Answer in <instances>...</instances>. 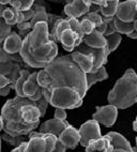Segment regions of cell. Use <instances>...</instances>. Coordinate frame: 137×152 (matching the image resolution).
<instances>
[{"instance_id":"10","label":"cell","mask_w":137,"mask_h":152,"mask_svg":"<svg viewBox=\"0 0 137 152\" xmlns=\"http://www.w3.org/2000/svg\"><path fill=\"white\" fill-rule=\"evenodd\" d=\"M90 0H74V1H68L64 6L63 11L68 18L78 19L90 12Z\"/></svg>"},{"instance_id":"38","label":"cell","mask_w":137,"mask_h":152,"mask_svg":"<svg viewBox=\"0 0 137 152\" xmlns=\"http://www.w3.org/2000/svg\"><path fill=\"white\" fill-rule=\"evenodd\" d=\"M9 85H11V82H10L7 77L0 75V88L7 87V86H9Z\"/></svg>"},{"instance_id":"51","label":"cell","mask_w":137,"mask_h":152,"mask_svg":"<svg viewBox=\"0 0 137 152\" xmlns=\"http://www.w3.org/2000/svg\"><path fill=\"white\" fill-rule=\"evenodd\" d=\"M136 19H137V14H136Z\"/></svg>"},{"instance_id":"9","label":"cell","mask_w":137,"mask_h":152,"mask_svg":"<svg viewBox=\"0 0 137 152\" xmlns=\"http://www.w3.org/2000/svg\"><path fill=\"white\" fill-rule=\"evenodd\" d=\"M76 50L82 53H88V54H91L93 56V68H92L90 73H94L98 70H100L102 66H105V64L108 61V56L110 55L107 46L104 47V48L95 49L87 47L84 43L80 44L79 46L77 47Z\"/></svg>"},{"instance_id":"8","label":"cell","mask_w":137,"mask_h":152,"mask_svg":"<svg viewBox=\"0 0 137 152\" xmlns=\"http://www.w3.org/2000/svg\"><path fill=\"white\" fill-rule=\"evenodd\" d=\"M118 117V108L112 105L96 106V110L92 115V119L101 123L106 128H110L115 124Z\"/></svg>"},{"instance_id":"13","label":"cell","mask_w":137,"mask_h":152,"mask_svg":"<svg viewBox=\"0 0 137 152\" xmlns=\"http://www.w3.org/2000/svg\"><path fill=\"white\" fill-rule=\"evenodd\" d=\"M58 140L60 141L66 149H75L77 145L80 141V135L78 130L73 126V125H68L66 130H63L62 133L59 135Z\"/></svg>"},{"instance_id":"35","label":"cell","mask_w":137,"mask_h":152,"mask_svg":"<svg viewBox=\"0 0 137 152\" xmlns=\"http://www.w3.org/2000/svg\"><path fill=\"white\" fill-rule=\"evenodd\" d=\"M54 118L57 120H61V121H66V109L62 108H56Z\"/></svg>"},{"instance_id":"23","label":"cell","mask_w":137,"mask_h":152,"mask_svg":"<svg viewBox=\"0 0 137 152\" xmlns=\"http://www.w3.org/2000/svg\"><path fill=\"white\" fill-rule=\"evenodd\" d=\"M108 78V74L105 66H102L100 70H98L94 73H88L86 74V82H87V89L89 90L94 84L98 82H102Z\"/></svg>"},{"instance_id":"4","label":"cell","mask_w":137,"mask_h":152,"mask_svg":"<svg viewBox=\"0 0 137 152\" xmlns=\"http://www.w3.org/2000/svg\"><path fill=\"white\" fill-rule=\"evenodd\" d=\"M24 98L15 96L10 99L1 108V118L3 121V132L11 136L29 135L36 130V125H29L22 118V105Z\"/></svg>"},{"instance_id":"43","label":"cell","mask_w":137,"mask_h":152,"mask_svg":"<svg viewBox=\"0 0 137 152\" xmlns=\"http://www.w3.org/2000/svg\"><path fill=\"white\" fill-rule=\"evenodd\" d=\"M3 130V121H2V118L0 116V132Z\"/></svg>"},{"instance_id":"27","label":"cell","mask_w":137,"mask_h":152,"mask_svg":"<svg viewBox=\"0 0 137 152\" xmlns=\"http://www.w3.org/2000/svg\"><path fill=\"white\" fill-rule=\"evenodd\" d=\"M1 139L6 141L7 144L10 145V146H13L15 148H17L18 146L23 144V142H26V141L29 140V137L28 135H25V136H11L9 135V134H2L1 135Z\"/></svg>"},{"instance_id":"26","label":"cell","mask_w":137,"mask_h":152,"mask_svg":"<svg viewBox=\"0 0 137 152\" xmlns=\"http://www.w3.org/2000/svg\"><path fill=\"white\" fill-rule=\"evenodd\" d=\"M2 18L4 19V22L10 26L18 24V18H19V11L15 10L14 8L8 7L6 9V11L3 12Z\"/></svg>"},{"instance_id":"30","label":"cell","mask_w":137,"mask_h":152,"mask_svg":"<svg viewBox=\"0 0 137 152\" xmlns=\"http://www.w3.org/2000/svg\"><path fill=\"white\" fill-rule=\"evenodd\" d=\"M68 24H70V28L73 32L76 33L77 38L79 40L80 43H82V39L85 37L84 32H82V26H80V23L78 19L76 18H68Z\"/></svg>"},{"instance_id":"47","label":"cell","mask_w":137,"mask_h":152,"mask_svg":"<svg viewBox=\"0 0 137 152\" xmlns=\"http://www.w3.org/2000/svg\"><path fill=\"white\" fill-rule=\"evenodd\" d=\"M3 47V43H0V48H2Z\"/></svg>"},{"instance_id":"12","label":"cell","mask_w":137,"mask_h":152,"mask_svg":"<svg viewBox=\"0 0 137 152\" xmlns=\"http://www.w3.org/2000/svg\"><path fill=\"white\" fill-rule=\"evenodd\" d=\"M36 77H38V72H32L26 80L24 89H23L24 96L33 102H38L43 98V89L39 86Z\"/></svg>"},{"instance_id":"34","label":"cell","mask_w":137,"mask_h":152,"mask_svg":"<svg viewBox=\"0 0 137 152\" xmlns=\"http://www.w3.org/2000/svg\"><path fill=\"white\" fill-rule=\"evenodd\" d=\"M63 19L62 16H58L55 14L48 13V22H47V26H48V31H50V35H52L54 33V30H55L56 25L58 24L59 20Z\"/></svg>"},{"instance_id":"18","label":"cell","mask_w":137,"mask_h":152,"mask_svg":"<svg viewBox=\"0 0 137 152\" xmlns=\"http://www.w3.org/2000/svg\"><path fill=\"white\" fill-rule=\"evenodd\" d=\"M82 43L85 44L87 47L95 49L104 48V47L107 46L106 38L102 33H100L96 29L91 34L85 35L82 39Z\"/></svg>"},{"instance_id":"15","label":"cell","mask_w":137,"mask_h":152,"mask_svg":"<svg viewBox=\"0 0 137 152\" xmlns=\"http://www.w3.org/2000/svg\"><path fill=\"white\" fill-rule=\"evenodd\" d=\"M71 58L85 74L90 73L93 68V56L91 54L74 50L71 54Z\"/></svg>"},{"instance_id":"19","label":"cell","mask_w":137,"mask_h":152,"mask_svg":"<svg viewBox=\"0 0 137 152\" xmlns=\"http://www.w3.org/2000/svg\"><path fill=\"white\" fill-rule=\"evenodd\" d=\"M110 138L107 135L102 136L101 138L91 140L86 147V152H111Z\"/></svg>"},{"instance_id":"41","label":"cell","mask_w":137,"mask_h":152,"mask_svg":"<svg viewBox=\"0 0 137 152\" xmlns=\"http://www.w3.org/2000/svg\"><path fill=\"white\" fill-rule=\"evenodd\" d=\"M128 37H129L130 39H134V40H137V32H136V31H133V32L130 33Z\"/></svg>"},{"instance_id":"42","label":"cell","mask_w":137,"mask_h":152,"mask_svg":"<svg viewBox=\"0 0 137 152\" xmlns=\"http://www.w3.org/2000/svg\"><path fill=\"white\" fill-rule=\"evenodd\" d=\"M10 1H11V0H0V4L7 6V4H10Z\"/></svg>"},{"instance_id":"28","label":"cell","mask_w":137,"mask_h":152,"mask_svg":"<svg viewBox=\"0 0 137 152\" xmlns=\"http://www.w3.org/2000/svg\"><path fill=\"white\" fill-rule=\"evenodd\" d=\"M33 4H34L33 0H11L10 1V7L19 12H25L30 10Z\"/></svg>"},{"instance_id":"6","label":"cell","mask_w":137,"mask_h":152,"mask_svg":"<svg viewBox=\"0 0 137 152\" xmlns=\"http://www.w3.org/2000/svg\"><path fill=\"white\" fill-rule=\"evenodd\" d=\"M29 140L24 152H55L57 148L58 137L52 134H43L40 132H31Z\"/></svg>"},{"instance_id":"24","label":"cell","mask_w":137,"mask_h":152,"mask_svg":"<svg viewBox=\"0 0 137 152\" xmlns=\"http://www.w3.org/2000/svg\"><path fill=\"white\" fill-rule=\"evenodd\" d=\"M30 75H31V72L28 70V69H24V70L20 71L18 79H17L16 83H15L13 86V89L15 90L17 96L25 98V96H24V92H23V89H24V85H25L26 80H27L28 77Z\"/></svg>"},{"instance_id":"40","label":"cell","mask_w":137,"mask_h":152,"mask_svg":"<svg viewBox=\"0 0 137 152\" xmlns=\"http://www.w3.org/2000/svg\"><path fill=\"white\" fill-rule=\"evenodd\" d=\"M7 8H8V6H2V4H0V18H2L3 12L6 11Z\"/></svg>"},{"instance_id":"48","label":"cell","mask_w":137,"mask_h":152,"mask_svg":"<svg viewBox=\"0 0 137 152\" xmlns=\"http://www.w3.org/2000/svg\"><path fill=\"white\" fill-rule=\"evenodd\" d=\"M135 141H136V149H137V136H136V138H135Z\"/></svg>"},{"instance_id":"22","label":"cell","mask_w":137,"mask_h":152,"mask_svg":"<svg viewBox=\"0 0 137 152\" xmlns=\"http://www.w3.org/2000/svg\"><path fill=\"white\" fill-rule=\"evenodd\" d=\"M120 1L118 0H105L104 4H102L100 8V14L103 18H114L117 14V9Z\"/></svg>"},{"instance_id":"17","label":"cell","mask_w":137,"mask_h":152,"mask_svg":"<svg viewBox=\"0 0 137 152\" xmlns=\"http://www.w3.org/2000/svg\"><path fill=\"white\" fill-rule=\"evenodd\" d=\"M23 45V39L18 35V33L13 32L12 31L11 34L9 35L8 38L3 42V50L8 54L15 55L19 54L20 48Z\"/></svg>"},{"instance_id":"49","label":"cell","mask_w":137,"mask_h":152,"mask_svg":"<svg viewBox=\"0 0 137 152\" xmlns=\"http://www.w3.org/2000/svg\"><path fill=\"white\" fill-rule=\"evenodd\" d=\"M133 152H137V149H136V147H135V148H134V151H133Z\"/></svg>"},{"instance_id":"46","label":"cell","mask_w":137,"mask_h":152,"mask_svg":"<svg viewBox=\"0 0 137 152\" xmlns=\"http://www.w3.org/2000/svg\"><path fill=\"white\" fill-rule=\"evenodd\" d=\"M0 152H1V137H0Z\"/></svg>"},{"instance_id":"50","label":"cell","mask_w":137,"mask_h":152,"mask_svg":"<svg viewBox=\"0 0 137 152\" xmlns=\"http://www.w3.org/2000/svg\"><path fill=\"white\" fill-rule=\"evenodd\" d=\"M135 121H136V122H137V117H136V120H135Z\"/></svg>"},{"instance_id":"5","label":"cell","mask_w":137,"mask_h":152,"mask_svg":"<svg viewBox=\"0 0 137 152\" xmlns=\"http://www.w3.org/2000/svg\"><path fill=\"white\" fill-rule=\"evenodd\" d=\"M27 69V65L23 61L19 54L11 55L0 48V75L4 76L11 82V88L19 77L20 71Z\"/></svg>"},{"instance_id":"31","label":"cell","mask_w":137,"mask_h":152,"mask_svg":"<svg viewBox=\"0 0 137 152\" xmlns=\"http://www.w3.org/2000/svg\"><path fill=\"white\" fill-rule=\"evenodd\" d=\"M11 32L12 26L7 24L3 18H0V43H3L4 40L11 34Z\"/></svg>"},{"instance_id":"16","label":"cell","mask_w":137,"mask_h":152,"mask_svg":"<svg viewBox=\"0 0 137 152\" xmlns=\"http://www.w3.org/2000/svg\"><path fill=\"white\" fill-rule=\"evenodd\" d=\"M59 42H61L64 50L70 53H73L74 49L82 44L79 42V40H78V38H77L76 33L73 32L71 29H66L63 31L60 39H59Z\"/></svg>"},{"instance_id":"29","label":"cell","mask_w":137,"mask_h":152,"mask_svg":"<svg viewBox=\"0 0 137 152\" xmlns=\"http://www.w3.org/2000/svg\"><path fill=\"white\" fill-rule=\"evenodd\" d=\"M121 34L119 33H114L111 35H108L106 37V42H107V48H108V52L109 54H111L112 52H115L116 49L118 48V46L120 45L121 43Z\"/></svg>"},{"instance_id":"33","label":"cell","mask_w":137,"mask_h":152,"mask_svg":"<svg viewBox=\"0 0 137 152\" xmlns=\"http://www.w3.org/2000/svg\"><path fill=\"white\" fill-rule=\"evenodd\" d=\"M79 23H80V26H82V32H84L85 35L91 34L96 29L95 25L92 22H90L89 19H80Z\"/></svg>"},{"instance_id":"39","label":"cell","mask_w":137,"mask_h":152,"mask_svg":"<svg viewBox=\"0 0 137 152\" xmlns=\"http://www.w3.org/2000/svg\"><path fill=\"white\" fill-rule=\"evenodd\" d=\"M11 89H12L11 85H9V86H7V87L0 88V95H1V96H6V95H8L9 93H10Z\"/></svg>"},{"instance_id":"36","label":"cell","mask_w":137,"mask_h":152,"mask_svg":"<svg viewBox=\"0 0 137 152\" xmlns=\"http://www.w3.org/2000/svg\"><path fill=\"white\" fill-rule=\"evenodd\" d=\"M114 18H115V17H114ZM114 33H116V29H115V25H114V19H112V20H110V22L108 23V26H107V29L104 33V37L106 38V37L114 34Z\"/></svg>"},{"instance_id":"1","label":"cell","mask_w":137,"mask_h":152,"mask_svg":"<svg viewBox=\"0 0 137 152\" xmlns=\"http://www.w3.org/2000/svg\"><path fill=\"white\" fill-rule=\"evenodd\" d=\"M48 85L43 98L55 108L74 109L82 105L87 93L86 74L72 60L71 55L57 57L44 69Z\"/></svg>"},{"instance_id":"32","label":"cell","mask_w":137,"mask_h":152,"mask_svg":"<svg viewBox=\"0 0 137 152\" xmlns=\"http://www.w3.org/2000/svg\"><path fill=\"white\" fill-rule=\"evenodd\" d=\"M82 19H89L90 22H92L95 27H100L103 23V17L101 16V14L99 12H89L88 14H86L85 16H82Z\"/></svg>"},{"instance_id":"21","label":"cell","mask_w":137,"mask_h":152,"mask_svg":"<svg viewBox=\"0 0 137 152\" xmlns=\"http://www.w3.org/2000/svg\"><path fill=\"white\" fill-rule=\"evenodd\" d=\"M31 9L34 11V16L30 20V25L32 29L39 23H46L47 24V22H48V13H47L46 7L41 6L39 2H34V4H33Z\"/></svg>"},{"instance_id":"20","label":"cell","mask_w":137,"mask_h":152,"mask_svg":"<svg viewBox=\"0 0 137 152\" xmlns=\"http://www.w3.org/2000/svg\"><path fill=\"white\" fill-rule=\"evenodd\" d=\"M106 135L110 138V145H111L112 150L122 149V150H125V151L133 152L134 148L131 146L130 141L124 136L121 135V134L117 133V132H109Z\"/></svg>"},{"instance_id":"11","label":"cell","mask_w":137,"mask_h":152,"mask_svg":"<svg viewBox=\"0 0 137 152\" xmlns=\"http://www.w3.org/2000/svg\"><path fill=\"white\" fill-rule=\"evenodd\" d=\"M137 14V0H128L120 2L116 17L123 23H134Z\"/></svg>"},{"instance_id":"44","label":"cell","mask_w":137,"mask_h":152,"mask_svg":"<svg viewBox=\"0 0 137 152\" xmlns=\"http://www.w3.org/2000/svg\"><path fill=\"white\" fill-rule=\"evenodd\" d=\"M134 31H136L137 32V19L134 22Z\"/></svg>"},{"instance_id":"25","label":"cell","mask_w":137,"mask_h":152,"mask_svg":"<svg viewBox=\"0 0 137 152\" xmlns=\"http://www.w3.org/2000/svg\"><path fill=\"white\" fill-rule=\"evenodd\" d=\"M114 25H115L116 32L119 33V34L129 35L130 33L134 31V23H123L119 20L116 16L114 18Z\"/></svg>"},{"instance_id":"37","label":"cell","mask_w":137,"mask_h":152,"mask_svg":"<svg viewBox=\"0 0 137 152\" xmlns=\"http://www.w3.org/2000/svg\"><path fill=\"white\" fill-rule=\"evenodd\" d=\"M23 15H24V22H30L31 19L33 18V16H34V11L32 9H30L28 11L23 12Z\"/></svg>"},{"instance_id":"7","label":"cell","mask_w":137,"mask_h":152,"mask_svg":"<svg viewBox=\"0 0 137 152\" xmlns=\"http://www.w3.org/2000/svg\"><path fill=\"white\" fill-rule=\"evenodd\" d=\"M78 132H79V135H80L79 144L82 145V147H85V148L88 146V144H89L91 140L99 139L102 137L100 123L96 122L95 120H93V119L88 120L84 124L80 125Z\"/></svg>"},{"instance_id":"14","label":"cell","mask_w":137,"mask_h":152,"mask_svg":"<svg viewBox=\"0 0 137 152\" xmlns=\"http://www.w3.org/2000/svg\"><path fill=\"white\" fill-rule=\"evenodd\" d=\"M68 125H71L68 121H61V120L57 119H50L43 122L40 125V133L43 134H52V135L59 137L61 133L63 132V130H66Z\"/></svg>"},{"instance_id":"45","label":"cell","mask_w":137,"mask_h":152,"mask_svg":"<svg viewBox=\"0 0 137 152\" xmlns=\"http://www.w3.org/2000/svg\"><path fill=\"white\" fill-rule=\"evenodd\" d=\"M11 152H19V147H17V148H14Z\"/></svg>"},{"instance_id":"2","label":"cell","mask_w":137,"mask_h":152,"mask_svg":"<svg viewBox=\"0 0 137 152\" xmlns=\"http://www.w3.org/2000/svg\"><path fill=\"white\" fill-rule=\"evenodd\" d=\"M58 45L50 38L46 23H39L23 40L19 56L29 68L45 69L57 58Z\"/></svg>"},{"instance_id":"3","label":"cell","mask_w":137,"mask_h":152,"mask_svg":"<svg viewBox=\"0 0 137 152\" xmlns=\"http://www.w3.org/2000/svg\"><path fill=\"white\" fill-rule=\"evenodd\" d=\"M107 101L109 105L120 109L129 108L137 103V74L133 69H128L116 82Z\"/></svg>"}]
</instances>
